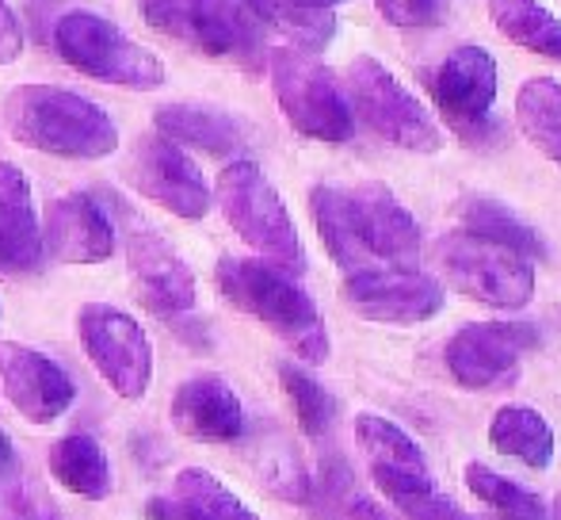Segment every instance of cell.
<instances>
[{"label":"cell","mask_w":561,"mask_h":520,"mask_svg":"<svg viewBox=\"0 0 561 520\" xmlns=\"http://www.w3.org/2000/svg\"><path fill=\"white\" fill-rule=\"evenodd\" d=\"M489 20L508 43L561 61V20L542 0H489Z\"/></svg>","instance_id":"25"},{"label":"cell","mask_w":561,"mask_h":520,"mask_svg":"<svg viewBox=\"0 0 561 520\" xmlns=\"http://www.w3.org/2000/svg\"><path fill=\"white\" fill-rule=\"evenodd\" d=\"M310 4H321V8H336V4H344V0H310Z\"/></svg>","instance_id":"41"},{"label":"cell","mask_w":561,"mask_h":520,"mask_svg":"<svg viewBox=\"0 0 561 520\" xmlns=\"http://www.w3.org/2000/svg\"><path fill=\"white\" fill-rule=\"evenodd\" d=\"M272 89L283 115L298 134L318 142H347L355 131L352 104L340 92L336 77L321 66L313 54H302L295 46L272 50Z\"/></svg>","instance_id":"6"},{"label":"cell","mask_w":561,"mask_h":520,"mask_svg":"<svg viewBox=\"0 0 561 520\" xmlns=\"http://www.w3.org/2000/svg\"><path fill=\"white\" fill-rule=\"evenodd\" d=\"M489 444L501 455L527 463L531 471H547L554 460V429L550 421L531 406H504L493 414L489 425Z\"/></svg>","instance_id":"24"},{"label":"cell","mask_w":561,"mask_h":520,"mask_svg":"<svg viewBox=\"0 0 561 520\" xmlns=\"http://www.w3.org/2000/svg\"><path fill=\"white\" fill-rule=\"evenodd\" d=\"M218 207H222L226 223L237 230V238L249 241L264 260L287 268L290 275L306 272V249L298 238V226L290 218L283 195L275 192V184L264 177L256 161L237 157L218 172Z\"/></svg>","instance_id":"3"},{"label":"cell","mask_w":561,"mask_h":520,"mask_svg":"<svg viewBox=\"0 0 561 520\" xmlns=\"http://www.w3.org/2000/svg\"><path fill=\"white\" fill-rule=\"evenodd\" d=\"M43 253V226L27 172L12 161H0V275L35 272Z\"/></svg>","instance_id":"18"},{"label":"cell","mask_w":561,"mask_h":520,"mask_svg":"<svg viewBox=\"0 0 561 520\" xmlns=\"http://www.w3.org/2000/svg\"><path fill=\"white\" fill-rule=\"evenodd\" d=\"M539 344L527 321H470L447 341V372L466 391H508L519 380V360Z\"/></svg>","instance_id":"9"},{"label":"cell","mask_w":561,"mask_h":520,"mask_svg":"<svg viewBox=\"0 0 561 520\" xmlns=\"http://www.w3.org/2000/svg\"><path fill=\"white\" fill-rule=\"evenodd\" d=\"M12 520H61V517H54V513H15Z\"/></svg>","instance_id":"39"},{"label":"cell","mask_w":561,"mask_h":520,"mask_svg":"<svg viewBox=\"0 0 561 520\" xmlns=\"http://www.w3.org/2000/svg\"><path fill=\"white\" fill-rule=\"evenodd\" d=\"M550 520H561V494L554 498V509H550Z\"/></svg>","instance_id":"40"},{"label":"cell","mask_w":561,"mask_h":520,"mask_svg":"<svg viewBox=\"0 0 561 520\" xmlns=\"http://www.w3.org/2000/svg\"><path fill=\"white\" fill-rule=\"evenodd\" d=\"M462 520H493V517H470V513H462ZM496 520H501V517H496Z\"/></svg>","instance_id":"42"},{"label":"cell","mask_w":561,"mask_h":520,"mask_svg":"<svg viewBox=\"0 0 561 520\" xmlns=\"http://www.w3.org/2000/svg\"><path fill=\"white\" fill-rule=\"evenodd\" d=\"M126 177H130V184L138 188L146 200H153L157 207H164L169 215L187 218V223L207 218L210 203H215L199 165L187 157L184 146H176V142L164 138V134H141V138L134 142Z\"/></svg>","instance_id":"10"},{"label":"cell","mask_w":561,"mask_h":520,"mask_svg":"<svg viewBox=\"0 0 561 520\" xmlns=\"http://www.w3.org/2000/svg\"><path fill=\"white\" fill-rule=\"evenodd\" d=\"M0 120L20 146L69 161H100L118 149L115 120L61 84H15L0 104Z\"/></svg>","instance_id":"1"},{"label":"cell","mask_w":561,"mask_h":520,"mask_svg":"<svg viewBox=\"0 0 561 520\" xmlns=\"http://www.w3.org/2000/svg\"><path fill=\"white\" fill-rule=\"evenodd\" d=\"M436 260L450 287L473 303L496 306V310H524L535 298L531 260L485 238H473L466 230L447 234L436 246Z\"/></svg>","instance_id":"5"},{"label":"cell","mask_w":561,"mask_h":520,"mask_svg":"<svg viewBox=\"0 0 561 520\" xmlns=\"http://www.w3.org/2000/svg\"><path fill=\"white\" fill-rule=\"evenodd\" d=\"M0 387L4 398L35 425L58 421L77 398L66 368L20 341H0Z\"/></svg>","instance_id":"15"},{"label":"cell","mask_w":561,"mask_h":520,"mask_svg":"<svg viewBox=\"0 0 561 520\" xmlns=\"http://www.w3.org/2000/svg\"><path fill=\"white\" fill-rule=\"evenodd\" d=\"M15 475H20V455H15L12 437H8V432H0V494L15 483Z\"/></svg>","instance_id":"37"},{"label":"cell","mask_w":561,"mask_h":520,"mask_svg":"<svg viewBox=\"0 0 561 520\" xmlns=\"http://www.w3.org/2000/svg\"><path fill=\"white\" fill-rule=\"evenodd\" d=\"M23 54V27L20 15L8 8V0H0V66H12Z\"/></svg>","instance_id":"35"},{"label":"cell","mask_w":561,"mask_h":520,"mask_svg":"<svg viewBox=\"0 0 561 520\" xmlns=\"http://www.w3.org/2000/svg\"><path fill=\"white\" fill-rule=\"evenodd\" d=\"M347 92H352L359 120L378 138L393 142L401 149H413V154H436L444 146V134H439L436 120L428 115V108L370 54L352 58V66H347Z\"/></svg>","instance_id":"7"},{"label":"cell","mask_w":561,"mask_h":520,"mask_svg":"<svg viewBox=\"0 0 561 520\" xmlns=\"http://www.w3.org/2000/svg\"><path fill=\"white\" fill-rule=\"evenodd\" d=\"M126 253H130L134 268V287L146 310H153L157 318H180L195 306V272L184 264V257L153 234L146 223H138V215L126 211Z\"/></svg>","instance_id":"14"},{"label":"cell","mask_w":561,"mask_h":520,"mask_svg":"<svg viewBox=\"0 0 561 520\" xmlns=\"http://www.w3.org/2000/svg\"><path fill=\"white\" fill-rule=\"evenodd\" d=\"M458 218H462V230L473 238H485L493 246H504L512 253L535 260L542 257V238L501 200H489V195H470V200L458 203Z\"/></svg>","instance_id":"26"},{"label":"cell","mask_w":561,"mask_h":520,"mask_svg":"<svg viewBox=\"0 0 561 520\" xmlns=\"http://www.w3.org/2000/svg\"><path fill=\"white\" fill-rule=\"evenodd\" d=\"M310 494H318V501H321V506H329V509L344 506V494H347V467H344V463L329 460L325 467H321L318 483H310Z\"/></svg>","instance_id":"34"},{"label":"cell","mask_w":561,"mask_h":520,"mask_svg":"<svg viewBox=\"0 0 561 520\" xmlns=\"http://www.w3.org/2000/svg\"><path fill=\"white\" fill-rule=\"evenodd\" d=\"M249 8L252 20L267 23L272 31L287 35L295 50L318 54L333 43L336 35V15L333 8L310 4V0H241Z\"/></svg>","instance_id":"23"},{"label":"cell","mask_w":561,"mask_h":520,"mask_svg":"<svg viewBox=\"0 0 561 520\" xmlns=\"http://www.w3.org/2000/svg\"><path fill=\"white\" fill-rule=\"evenodd\" d=\"M172 498L187 509L192 520H260L237 498L233 490L207 467H184L176 475V494Z\"/></svg>","instance_id":"29"},{"label":"cell","mask_w":561,"mask_h":520,"mask_svg":"<svg viewBox=\"0 0 561 520\" xmlns=\"http://www.w3.org/2000/svg\"><path fill=\"white\" fill-rule=\"evenodd\" d=\"M336 520H398V517L370 498H347L344 506L336 509Z\"/></svg>","instance_id":"36"},{"label":"cell","mask_w":561,"mask_h":520,"mask_svg":"<svg viewBox=\"0 0 561 520\" xmlns=\"http://www.w3.org/2000/svg\"><path fill=\"white\" fill-rule=\"evenodd\" d=\"M386 498H390L393 509L405 513L409 520H462V509H458L447 494H439L436 483L413 486V490H393V494H386Z\"/></svg>","instance_id":"32"},{"label":"cell","mask_w":561,"mask_h":520,"mask_svg":"<svg viewBox=\"0 0 561 520\" xmlns=\"http://www.w3.org/2000/svg\"><path fill=\"white\" fill-rule=\"evenodd\" d=\"M215 280L229 306L264 321L279 341L295 349V357H302L306 364L329 360V329L310 291L298 283V275H290L287 268L272 264V260L222 257L215 268Z\"/></svg>","instance_id":"2"},{"label":"cell","mask_w":561,"mask_h":520,"mask_svg":"<svg viewBox=\"0 0 561 520\" xmlns=\"http://www.w3.org/2000/svg\"><path fill=\"white\" fill-rule=\"evenodd\" d=\"M279 383L287 391L290 406H295V417L302 425L306 437H325L336 421V398L313 380L310 372L295 364H279Z\"/></svg>","instance_id":"31"},{"label":"cell","mask_w":561,"mask_h":520,"mask_svg":"<svg viewBox=\"0 0 561 520\" xmlns=\"http://www.w3.org/2000/svg\"><path fill=\"white\" fill-rule=\"evenodd\" d=\"M157 134L172 138L176 146H195L203 154L229 157L244 146V131L233 115L215 112V108L203 104H164L153 115Z\"/></svg>","instance_id":"21"},{"label":"cell","mask_w":561,"mask_h":520,"mask_svg":"<svg viewBox=\"0 0 561 520\" xmlns=\"http://www.w3.org/2000/svg\"><path fill=\"white\" fill-rule=\"evenodd\" d=\"M516 123L539 154L561 165V81L531 77L516 92Z\"/></svg>","instance_id":"27"},{"label":"cell","mask_w":561,"mask_h":520,"mask_svg":"<svg viewBox=\"0 0 561 520\" xmlns=\"http://www.w3.org/2000/svg\"><path fill=\"white\" fill-rule=\"evenodd\" d=\"M310 211H313V226H318L321 241H325L329 257L344 268V275L355 272H370V264L359 253V241H355L352 218H347V200L344 188L333 184H318L310 192Z\"/></svg>","instance_id":"28"},{"label":"cell","mask_w":561,"mask_h":520,"mask_svg":"<svg viewBox=\"0 0 561 520\" xmlns=\"http://www.w3.org/2000/svg\"><path fill=\"white\" fill-rule=\"evenodd\" d=\"M432 97H436V108L444 112L450 131L462 134L466 142H481L485 134H493L496 123L489 120L496 100L493 54L485 46H458L439 66L436 81H432Z\"/></svg>","instance_id":"13"},{"label":"cell","mask_w":561,"mask_h":520,"mask_svg":"<svg viewBox=\"0 0 561 520\" xmlns=\"http://www.w3.org/2000/svg\"><path fill=\"white\" fill-rule=\"evenodd\" d=\"M184 43L210 58H233L249 66L260 58L256 23L241 0H187Z\"/></svg>","instance_id":"19"},{"label":"cell","mask_w":561,"mask_h":520,"mask_svg":"<svg viewBox=\"0 0 561 520\" xmlns=\"http://www.w3.org/2000/svg\"><path fill=\"white\" fill-rule=\"evenodd\" d=\"M344 303L367 321L416 326L444 310V287L416 268H370L344 280Z\"/></svg>","instance_id":"12"},{"label":"cell","mask_w":561,"mask_h":520,"mask_svg":"<svg viewBox=\"0 0 561 520\" xmlns=\"http://www.w3.org/2000/svg\"><path fill=\"white\" fill-rule=\"evenodd\" d=\"M172 429L203 444H229L244 432V406L218 375H195L172 394Z\"/></svg>","instance_id":"17"},{"label":"cell","mask_w":561,"mask_h":520,"mask_svg":"<svg viewBox=\"0 0 561 520\" xmlns=\"http://www.w3.org/2000/svg\"><path fill=\"white\" fill-rule=\"evenodd\" d=\"M115 223L96 195L69 192L46 207L43 249L61 264H104L115 257Z\"/></svg>","instance_id":"16"},{"label":"cell","mask_w":561,"mask_h":520,"mask_svg":"<svg viewBox=\"0 0 561 520\" xmlns=\"http://www.w3.org/2000/svg\"><path fill=\"white\" fill-rule=\"evenodd\" d=\"M344 200L359 253L370 268H416V260H421V226L390 188H344Z\"/></svg>","instance_id":"11"},{"label":"cell","mask_w":561,"mask_h":520,"mask_svg":"<svg viewBox=\"0 0 561 520\" xmlns=\"http://www.w3.org/2000/svg\"><path fill=\"white\" fill-rule=\"evenodd\" d=\"M77 334H81L84 357L118 398H146L153 380V344L134 314L112 303H84L77 314Z\"/></svg>","instance_id":"8"},{"label":"cell","mask_w":561,"mask_h":520,"mask_svg":"<svg viewBox=\"0 0 561 520\" xmlns=\"http://www.w3.org/2000/svg\"><path fill=\"white\" fill-rule=\"evenodd\" d=\"M54 50L61 54L66 66L100 84L134 92H153L164 84V61L153 50L126 38L112 20L84 12V8L66 12L54 23Z\"/></svg>","instance_id":"4"},{"label":"cell","mask_w":561,"mask_h":520,"mask_svg":"<svg viewBox=\"0 0 561 520\" xmlns=\"http://www.w3.org/2000/svg\"><path fill=\"white\" fill-rule=\"evenodd\" d=\"M466 486L501 520H550V509L512 478L496 475L485 463H466Z\"/></svg>","instance_id":"30"},{"label":"cell","mask_w":561,"mask_h":520,"mask_svg":"<svg viewBox=\"0 0 561 520\" xmlns=\"http://www.w3.org/2000/svg\"><path fill=\"white\" fill-rule=\"evenodd\" d=\"M146 517L149 520H192L187 509L176 498H149L146 501Z\"/></svg>","instance_id":"38"},{"label":"cell","mask_w":561,"mask_h":520,"mask_svg":"<svg viewBox=\"0 0 561 520\" xmlns=\"http://www.w3.org/2000/svg\"><path fill=\"white\" fill-rule=\"evenodd\" d=\"M50 475L54 483H61L69 494H77L84 501H104L115 490L112 460L100 448V440H92L89 432L61 437L50 448Z\"/></svg>","instance_id":"22"},{"label":"cell","mask_w":561,"mask_h":520,"mask_svg":"<svg viewBox=\"0 0 561 520\" xmlns=\"http://www.w3.org/2000/svg\"><path fill=\"white\" fill-rule=\"evenodd\" d=\"M375 8L393 27H432L444 15L439 0H375Z\"/></svg>","instance_id":"33"},{"label":"cell","mask_w":561,"mask_h":520,"mask_svg":"<svg viewBox=\"0 0 561 520\" xmlns=\"http://www.w3.org/2000/svg\"><path fill=\"white\" fill-rule=\"evenodd\" d=\"M355 440L367 452L370 475H375L378 486L398 483V478H432L421 444L401 425L386 421L378 414H359L355 417Z\"/></svg>","instance_id":"20"}]
</instances>
